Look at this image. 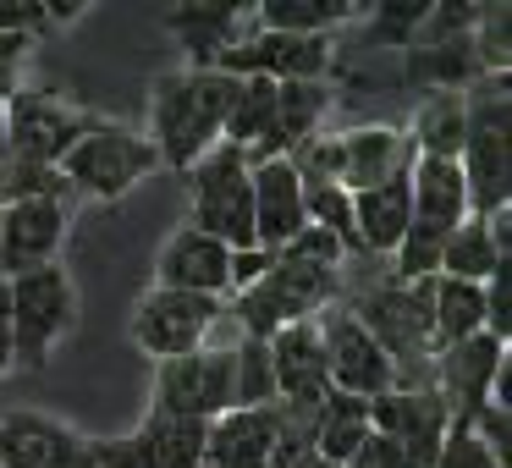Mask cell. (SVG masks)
I'll use <instances>...</instances> for the list:
<instances>
[{
	"instance_id": "1",
	"label": "cell",
	"mask_w": 512,
	"mask_h": 468,
	"mask_svg": "<svg viewBox=\"0 0 512 468\" xmlns=\"http://www.w3.org/2000/svg\"><path fill=\"white\" fill-rule=\"evenodd\" d=\"M232 94H237V78H226V72H193V67L166 72L149 94V133H144L155 144L160 166L188 177L193 160H204L221 144Z\"/></svg>"
},
{
	"instance_id": "2",
	"label": "cell",
	"mask_w": 512,
	"mask_h": 468,
	"mask_svg": "<svg viewBox=\"0 0 512 468\" xmlns=\"http://www.w3.org/2000/svg\"><path fill=\"white\" fill-rule=\"evenodd\" d=\"M463 149H457V171L468 188V215L490 221V215L512 210V111H507V78H485L474 94H463Z\"/></svg>"
},
{
	"instance_id": "3",
	"label": "cell",
	"mask_w": 512,
	"mask_h": 468,
	"mask_svg": "<svg viewBox=\"0 0 512 468\" xmlns=\"http://www.w3.org/2000/svg\"><path fill=\"white\" fill-rule=\"evenodd\" d=\"M336 270H342V265H309V259L276 254L265 276H259L248 292H237V303H232L243 336L270 342L281 325L320 320V309L342 292V276H336Z\"/></svg>"
},
{
	"instance_id": "4",
	"label": "cell",
	"mask_w": 512,
	"mask_h": 468,
	"mask_svg": "<svg viewBox=\"0 0 512 468\" xmlns=\"http://www.w3.org/2000/svg\"><path fill=\"white\" fill-rule=\"evenodd\" d=\"M6 292V320H12V358L23 369H45L56 342L72 331L78 320V292H72V276L56 265L28 270L17 281H0Z\"/></svg>"
},
{
	"instance_id": "5",
	"label": "cell",
	"mask_w": 512,
	"mask_h": 468,
	"mask_svg": "<svg viewBox=\"0 0 512 468\" xmlns=\"http://www.w3.org/2000/svg\"><path fill=\"white\" fill-rule=\"evenodd\" d=\"M292 166L309 171V177L336 182L342 193H364V188H380V182L402 177L413 166V144L397 127H353V133L303 144L292 155Z\"/></svg>"
},
{
	"instance_id": "6",
	"label": "cell",
	"mask_w": 512,
	"mask_h": 468,
	"mask_svg": "<svg viewBox=\"0 0 512 468\" xmlns=\"http://www.w3.org/2000/svg\"><path fill=\"white\" fill-rule=\"evenodd\" d=\"M188 193H193V232L215 237L237 254L254 248V188H248V155L232 144H215L204 160H193L188 171Z\"/></svg>"
},
{
	"instance_id": "7",
	"label": "cell",
	"mask_w": 512,
	"mask_h": 468,
	"mask_svg": "<svg viewBox=\"0 0 512 468\" xmlns=\"http://www.w3.org/2000/svg\"><path fill=\"white\" fill-rule=\"evenodd\" d=\"M155 166H160V155H155V144H149L144 133L116 127V122H94L89 133L61 155L56 171L67 177V188H78V193H94V199H122V193L138 188Z\"/></svg>"
},
{
	"instance_id": "8",
	"label": "cell",
	"mask_w": 512,
	"mask_h": 468,
	"mask_svg": "<svg viewBox=\"0 0 512 468\" xmlns=\"http://www.w3.org/2000/svg\"><path fill=\"white\" fill-rule=\"evenodd\" d=\"M94 127L78 105L45 89H17L6 100V160H28V166H61L72 144Z\"/></svg>"
},
{
	"instance_id": "9",
	"label": "cell",
	"mask_w": 512,
	"mask_h": 468,
	"mask_svg": "<svg viewBox=\"0 0 512 468\" xmlns=\"http://www.w3.org/2000/svg\"><path fill=\"white\" fill-rule=\"evenodd\" d=\"M226 408H237L232 397V347H199L188 358H166L155 369V408L171 419H221Z\"/></svg>"
},
{
	"instance_id": "10",
	"label": "cell",
	"mask_w": 512,
	"mask_h": 468,
	"mask_svg": "<svg viewBox=\"0 0 512 468\" xmlns=\"http://www.w3.org/2000/svg\"><path fill=\"white\" fill-rule=\"evenodd\" d=\"M221 320V298H193V292L155 287L149 298H138L133 309V347L149 358H188L204 347V336Z\"/></svg>"
},
{
	"instance_id": "11",
	"label": "cell",
	"mask_w": 512,
	"mask_h": 468,
	"mask_svg": "<svg viewBox=\"0 0 512 468\" xmlns=\"http://www.w3.org/2000/svg\"><path fill=\"white\" fill-rule=\"evenodd\" d=\"M320 342H325V375H331V391L358 402H375L397 386V369L391 358L375 347V336L353 320L347 309L320 314Z\"/></svg>"
},
{
	"instance_id": "12",
	"label": "cell",
	"mask_w": 512,
	"mask_h": 468,
	"mask_svg": "<svg viewBox=\"0 0 512 468\" xmlns=\"http://www.w3.org/2000/svg\"><path fill=\"white\" fill-rule=\"evenodd\" d=\"M204 430L199 419L149 413L122 441H94V468H204Z\"/></svg>"
},
{
	"instance_id": "13",
	"label": "cell",
	"mask_w": 512,
	"mask_h": 468,
	"mask_svg": "<svg viewBox=\"0 0 512 468\" xmlns=\"http://www.w3.org/2000/svg\"><path fill=\"white\" fill-rule=\"evenodd\" d=\"M369 430L397 441L408 468H435L446 435H452V413L435 391H386L369 402Z\"/></svg>"
},
{
	"instance_id": "14",
	"label": "cell",
	"mask_w": 512,
	"mask_h": 468,
	"mask_svg": "<svg viewBox=\"0 0 512 468\" xmlns=\"http://www.w3.org/2000/svg\"><path fill=\"white\" fill-rule=\"evenodd\" d=\"M325 67H331V39L265 34V28L215 61V72H226V78H265V83H320Z\"/></svg>"
},
{
	"instance_id": "15",
	"label": "cell",
	"mask_w": 512,
	"mask_h": 468,
	"mask_svg": "<svg viewBox=\"0 0 512 468\" xmlns=\"http://www.w3.org/2000/svg\"><path fill=\"white\" fill-rule=\"evenodd\" d=\"M507 347L496 342V336H468V342L446 347V353H435V397L446 402V413H452V430H468V419H474L479 408L490 402V391H496V375L507 369Z\"/></svg>"
},
{
	"instance_id": "16",
	"label": "cell",
	"mask_w": 512,
	"mask_h": 468,
	"mask_svg": "<svg viewBox=\"0 0 512 468\" xmlns=\"http://www.w3.org/2000/svg\"><path fill=\"white\" fill-rule=\"evenodd\" d=\"M0 468H94V441L34 408L0 413Z\"/></svg>"
},
{
	"instance_id": "17",
	"label": "cell",
	"mask_w": 512,
	"mask_h": 468,
	"mask_svg": "<svg viewBox=\"0 0 512 468\" xmlns=\"http://www.w3.org/2000/svg\"><path fill=\"white\" fill-rule=\"evenodd\" d=\"M61 243H67V204L61 199L0 204V281L56 265Z\"/></svg>"
},
{
	"instance_id": "18",
	"label": "cell",
	"mask_w": 512,
	"mask_h": 468,
	"mask_svg": "<svg viewBox=\"0 0 512 468\" xmlns=\"http://www.w3.org/2000/svg\"><path fill=\"white\" fill-rule=\"evenodd\" d=\"M270 369H276V408L303 413L309 419L325 397H331V375H325V342H320V320H298L281 325L270 336Z\"/></svg>"
},
{
	"instance_id": "19",
	"label": "cell",
	"mask_w": 512,
	"mask_h": 468,
	"mask_svg": "<svg viewBox=\"0 0 512 468\" xmlns=\"http://www.w3.org/2000/svg\"><path fill=\"white\" fill-rule=\"evenodd\" d=\"M287 408H226L204 430V468H270L281 452Z\"/></svg>"
},
{
	"instance_id": "20",
	"label": "cell",
	"mask_w": 512,
	"mask_h": 468,
	"mask_svg": "<svg viewBox=\"0 0 512 468\" xmlns=\"http://www.w3.org/2000/svg\"><path fill=\"white\" fill-rule=\"evenodd\" d=\"M248 188H254V248L281 254V248L309 226L298 166H292V160H254V166H248Z\"/></svg>"
},
{
	"instance_id": "21",
	"label": "cell",
	"mask_w": 512,
	"mask_h": 468,
	"mask_svg": "<svg viewBox=\"0 0 512 468\" xmlns=\"http://www.w3.org/2000/svg\"><path fill=\"white\" fill-rule=\"evenodd\" d=\"M226 270H232V248L182 226V232L166 237V248L155 259V287L193 292V298H221V292H232Z\"/></svg>"
},
{
	"instance_id": "22",
	"label": "cell",
	"mask_w": 512,
	"mask_h": 468,
	"mask_svg": "<svg viewBox=\"0 0 512 468\" xmlns=\"http://www.w3.org/2000/svg\"><path fill=\"white\" fill-rule=\"evenodd\" d=\"M331 111V89L325 83H276V122H270V138L248 155L254 160H292L303 144H314V127Z\"/></svg>"
},
{
	"instance_id": "23",
	"label": "cell",
	"mask_w": 512,
	"mask_h": 468,
	"mask_svg": "<svg viewBox=\"0 0 512 468\" xmlns=\"http://www.w3.org/2000/svg\"><path fill=\"white\" fill-rule=\"evenodd\" d=\"M353 226H358V243L369 254H397V243L408 237V171L380 188L353 193Z\"/></svg>"
},
{
	"instance_id": "24",
	"label": "cell",
	"mask_w": 512,
	"mask_h": 468,
	"mask_svg": "<svg viewBox=\"0 0 512 468\" xmlns=\"http://www.w3.org/2000/svg\"><path fill=\"white\" fill-rule=\"evenodd\" d=\"M166 28L193 56V72H215V61L226 50L243 45V17H237V6H177L166 17Z\"/></svg>"
},
{
	"instance_id": "25",
	"label": "cell",
	"mask_w": 512,
	"mask_h": 468,
	"mask_svg": "<svg viewBox=\"0 0 512 468\" xmlns=\"http://www.w3.org/2000/svg\"><path fill=\"white\" fill-rule=\"evenodd\" d=\"M364 435H369V402H358V397L331 391V397L309 413V452L325 457L331 468H342L347 457L358 452Z\"/></svg>"
},
{
	"instance_id": "26",
	"label": "cell",
	"mask_w": 512,
	"mask_h": 468,
	"mask_svg": "<svg viewBox=\"0 0 512 468\" xmlns=\"http://www.w3.org/2000/svg\"><path fill=\"white\" fill-rule=\"evenodd\" d=\"M485 331V292L474 281H452V276H435L430 281V336H435V353L468 342V336Z\"/></svg>"
},
{
	"instance_id": "27",
	"label": "cell",
	"mask_w": 512,
	"mask_h": 468,
	"mask_svg": "<svg viewBox=\"0 0 512 468\" xmlns=\"http://www.w3.org/2000/svg\"><path fill=\"white\" fill-rule=\"evenodd\" d=\"M463 94L457 89H435L419 100V111H413V155H430V160H457V149H463Z\"/></svg>"
},
{
	"instance_id": "28",
	"label": "cell",
	"mask_w": 512,
	"mask_h": 468,
	"mask_svg": "<svg viewBox=\"0 0 512 468\" xmlns=\"http://www.w3.org/2000/svg\"><path fill=\"white\" fill-rule=\"evenodd\" d=\"M501 265H512V259L496 248V237H490V221L468 215V221L457 226L452 237H446L441 270H435V276H452V281H474V287H485V281L496 276Z\"/></svg>"
},
{
	"instance_id": "29",
	"label": "cell",
	"mask_w": 512,
	"mask_h": 468,
	"mask_svg": "<svg viewBox=\"0 0 512 468\" xmlns=\"http://www.w3.org/2000/svg\"><path fill=\"white\" fill-rule=\"evenodd\" d=\"M353 0H265L259 28L265 34H303V39H331V28L353 23Z\"/></svg>"
},
{
	"instance_id": "30",
	"label": "cell",
	"mask_w": 512,
	"mask_h": 468,
	"mask_svg": "<svg viewBox=\"0 0 512 468\" xmlns=\"http://www.w3.org/2000/svg\"><path fill=\"white\" fill-rule=\"evenodd\" d=\"M270 122H276V83H265V78H237L232 111H226V127H221V144L254 155V149L270 138Z\"/></svg>"
},
{
	"instance_id": "31",
	"label": "cell",
	"mask_w": 512,
	"mask_h": 468,
	"mask_svg": "<svg viewBox=\"0 0 512 468\" xmlns=\"http://www.w3.org/2000/svg\"><path fill=\"white\" fill-rule=\"evenodd\" d=\"M479 72V56H474V39H452V45H419L408 56V78L424 83V89H457Z\"/></svg>"
},
{
	"instance_id": "32",
	"label": "cell",
	"mask_w": 512,
	"mask_h": 468,
	"mask_svg": "<svg viewBox=\"0 0 512 468\" xmlns=\"http://www.w3.org/2000/svg\"><path fill=\"white\" fill-rule=\"evenodd\" d=\"M232 397L237 408H270L276 402V369H270V347L243 336L232 347Z\"/></svg>"
},
{
	"instance_id": "33",
	"label": "cell",
	"mask_w": 512,
	"mask_h": 468,
	"mask_svg": "<svg viewBox=\"0 0 512 468\" xmlns=\"http://www.w3.org/2000/svg\"><path fill=\"white\" fill-rule=\"evenodd\" d=\"M424 12H430V6H408V0L375 6V17H369V34L386 39V45H413V34H419Z\"/></svg>"
},
{
	"instance_id": "34",
	"label": "cell",
	"mask_w": 512,
	"mask_h": 468,
	"mask_svg": "<svg viewBox=\"0 0 512 468\" xmlns=\"http://www.w3.org/2000/svg\"><path fill=\"white\" fill-rule=\"evenodd\" d=\"M479 292H485V336H496L507 347L512 342V265H501Z\"/></svg>"
},
{
	"instance_id": "35",
	"label": "cell",
	"mask_w": 512,
	"mask_h": 468,
	"mask_svg": "<svg viewBox=\"0 0 512 468\" xmlns=\"http://www.w3.org/2000/svg\"><path fill=\"white\" fill-rule=\"evenodd\" d=\"M435 468H507V463H501L485 441H474L468 430H452L441 446V457H435Z\"/></svg>"
},
{
	"instance_id": "36",
	"label": "cell",
	"mask_w": 512,
	"mask_h": 468,
	"mask_svg": "<svg viewBox=\"0 0 512 468\" xmlns=\"http://www.w3.org/2000/svg\"><path fill=\"white\" fill-rule=\"evenodd\" d=\"M50 28V12L39 0H0V39H34Z\"/></svg>"
},
{
	"instance_id": "37",
	"label": "cell",
	"mask_w": 512,
	"mask_h": 468,
	"mask_svg": "<svg viewBox=\"0 0 512 468\" xmlns=\"http://www.w3.org/2000/svg\"><path fill=\"white\" fill-rule=\"evenodd\" d=\"M281 254H292V259H309V265H342V243H336L331 232H320V226H303L298 237H292Z\"/></svg>"
},
{
	"instance_id": "38",
	"label": "cell",
	"mask_w": 512,
	"mask_h": 468,
	"mask_svg": "<svg viewBox=\"0 0 512 468\" xmlns=\"http://www.w3.org/2000/svg\"><path fill=\"white\" fill-rule=\"evenodd\" d=\"M342 468H408V463H402L397 441H386V435H380V430H369L364 441H358V452L347 457Z\"/></svg>"
},
{
	"instance_id": "39",
	"label": "cell",
	"mask_w": 512,
	"mask_h": 468,
	"mask_svg": "<svg viewBox=\"0 0 512 468\" xmlns=\"http://www.w3.org/2000/svg\"><path fill=\"white\" fill-rule=\"evenodd\" d=\"M270 259H276V254H265V248H237V254H232V270H226L232 292H248V287H254V281L270 270Z\"/></svg>"
},
{
	"instance_id": "40",
	"label": "cell",
	"mask_w": 512,
	"mask_h": 468,
	"mask_svg": "<svg viewBox=\"0 0 512 468\" xmlns=\"http://www.w3.org/2000/svg\"><path fill=\"white\" fill-rule=\"evenodd\" d=\"M34 39H0V111H6V100L17 94V72H23V56Z\"/></svg>"
},
{
	"instance_id": "41",
	"label": "cell",
	"mask_w": 512,
	"mask_h": 468,
	"mask_svg": "<svg viewBox=\"0 0 512 468\" xmlns=\"http://www.w3.org/2000/svg\"><path fill=\"white\" fill-rule=\"evenodd\" d=\"M6 369H17V358H12V320H6V292H0V375Z\"/></svg>"
}]
</instances>
